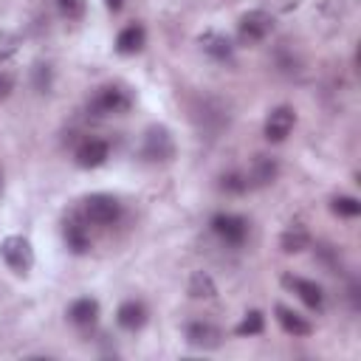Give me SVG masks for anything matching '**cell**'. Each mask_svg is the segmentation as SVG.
Returning a JSON list of instances; mask_svg holds the SVG:
<instances>
[{
    "label": "cell",
    "instance_id": "obj_7",
    "mask_svg": "<svg viewBox=\"0 0 361 361\" xmlns=\"http://www.w3.org/2000/svg\"><path fill=\"white\" fill-rule=\"evenodd\" d=\"M293 124H296L293 107L279 104V107H274V110L268 113V118H265V138L274 141V144H279V141H285V138L290 135Z\"/></svg>",
    "mask_w": 361,
    "mask_h": 361
},
{
    "label": "cell",
    "instance_id": "obj_2",
    "mask_svg": "<svg viewBox=\"0 0 361 361\" xmlns=\"http://www.w3.org/2000/svg\"><path fill=\"white\" fill-rule=\"evenodd\" d=\"M141 155L152 164H166L175 158V138L164 124H152L144 133V144H141Z\"/></svg>",
    "mask_w": 361,
    "mask_h": 361
},
{
    "label": "cell",
    "instance_id": "obj_25",
    "mask_svg": "<svg viewBox=\"0 0 361 361\" xmlns=\"http://www.w3.org/2000/svg\"><path fill=\"white\" fill-rule=\"evenodd\" d=\"M34 87L39 93H45L51 87V71H48V65H37L34 68Z\"/></svg>",
    "mask_w": 361,
    "mask_h": 361
},
{
    "label": "cell",
    "instance_id": "obj_8",
    "mask_svg": "<svg viewBox=\"0 0 361 361\" xmlns=\"http://www.w3.org/2000/svg\"><path fill=\"white\" fill-rule=\"evenodd\" d=\"M282 285L290 288V290H293L310 310H322V305H324V290H322L319 282H313V279H302V276H293V274H285V276H282Z\"/></svg>",
    "mask_w": 361,
    "mask_h": 361
},
{
    "label": "cell",
    "instance_id": "obj_3",
    "mask_svg": "<svg viewBox=\"0 0 361 361\" xmlns=\"http://www.w3.org/2000/svg\"><path fill=\"white\" fill-rule=\"evenodd\" d=\"M274 31V17L265 8H251L237 23V39L243 45H257Z\"/></svg>",
    "mask_w": 361,
    "mask_h": 361
},
{
    "label": "cell",
    "instance_id": "obj_18",
    "mask_svg": "<svg viewBox=\"0 0 361 361\" xmlns=\"http://www.w3.org/2000/svg\"><path fill=\"white\" fill-rule=\"evenodd\" d=\"M279 245H282L285 254H299V251H305V248L310 245V234H307L302 226H293V228H288V231L279 237Z\"/></svg>",
    "mask_w": 361,
    "mask_h": 361
},
{
    "label": "cell",
    "instance_id": "obj_19",
    "mask_svg": "<svg viewBox=\"0 0 361 361\" xmlns=\"http://www.w3.org/2000/svg\"><path fill=\"white\" fill-rule=\"evenodd\" d=\"M214 293H217L214 279H212L206 271H195L192 279H189V296H192V299H212Z\"/></svg>",
    "mask_w": 361,
    "mask_h": 361
},
{
    "label": "cell",
    "instance_id": "obj_12",
    "mask_svg": "<svg viewBox=\"0 0 361 361\" xmlns=\"http://www.w3.org/2000/svg\"><path fill=\"white\" fill-rule=\"evenodd\" d=\"M144 42H147L144 25H141V23H130V25H124V28L118 31V37H116V51L124 54V56H130V54H138V51L144 48Z\"/></svg>",
    "mask_w": 361,
    "mask_h": 361
},
{
    "label": "cell",
    "instance_id": "obj_1",
    "mask_svg": "<svg viewBox=\"0 0 361 361\" xmlns=\"http://www.w3.org/2000/svg\"><path fill=\"white\" fill-rule=\"evenodd\" d=\"M130 107H133V93L127 87H121V85H104V87H99L96 96L87 104V110L93 116H99V118H104V116H124Z\"/></svg>",
    "mask_w": 361,
    "mask_h": 361
},
{
    "label": "cell",
    "instance_id": "obj_20",
    "mask_svg": "<svg viewBox=\"0 0 361 361\" xmlns=\"http://www.w3.org/2000/svg\"><path fill=\"white\" fill-rule=\"evenodd\" d=\"M330 209H333V214H338V217H358V214H361L358 197H350V195H336V197L330 200Z\"/></svg>",
    "mask_w": 361,
    "mask_h": 361
},
{
    "label": "cell",
    "instance_id": "obj_10",
    "mask_svg": "<svg viewBox=\"0 0 361 361\" xmlns=\"http://www.w3.org/2000/svg\"><path fill=\"white\" fill-rule=\"evenodd\" d=\"M186 341L197 350H217L223 341V333L212 322H189L186 324Z\"/></svg>",
    "mask_w": 361,
    "mask_h": 361
},
{
    "label": "cell",
    "instance_id": "obj_13",
    "mask_svg": "<svg viewBox=\"0 0 361 361\" xmlns=\"http://www.w3.org/2000/svg\"><path fill=\"white\" fill-rule=\"evenodd\" d=\"M197 42H200L203 54H209V56L217 59V62H226V59H231V54H234L231 39H228L226 34H220V31H206V34H200Z\"/></svg>",
    "mask_w": 361,
    "mask_h": 361
},
{
    "label": "cell",
    "instance_id": "obj_14",
    "mask_svg": "<svg viewBox=\"0 0 361 361\" xmlns=\"http://www.w3.org/2000/svg\"><path fill=\"white\" fill-rule=\"evenodd\" d=\"M274 313H276V322H279V327H282L288 336H293V338H302V336H310V333H313V324H310L307 319H302L299 313H293L290 307H285V305H276V307H274Z\"/></svg>",
    "mask_w": 361,
    "mask_h": 361
},
{
    "label": "cell",
    "instance_id": "obj_27",
    "mask_svg": "<svg viewBox=\"0 0 361 361\" xmlns=\"http://www.w3.org/2000/svg\"><path fill=\"white\" fill-rule=\"evenodd\" d=\"M104 6H107L110 11H121V6H124V0H104Z\"/></svg>",
    "mask_w": 361,
    "mask_h": 361
},
{
    "label": "cell",
    "instance_id": "obj_4",
    "mask_svg": "<svg viewBox=\"0 0 361 361\" xmlns=\"http://www.w3.org/2000/svg\"><path fill=\"white\" fill-rule=\"evenodd\" d=\"M0 257L6 259V265L14 271V274H28L31 265H34V248L31 243L23 237V234H11L0 243Z\"/></svg>",
    "mask_w": 361,
    "mask_h": 361
},
{
    "label": "cell",
    "instance_id": "obj_23",
    "mask_svg": "<svg viewBox=\"0 0 361 361\" xmlns=\"http://www.w3.org/2000/svg\"><path fill=\"white\" fill-rule=\"evenodd\" d=\"M56 8L65 20H82L87 11V0H56Z\"/></svg>",
    "mask_w": 361,
    "mask_h": 361
},
{
    "label": "cell",
    "instance_id": "obj_6",
    "mask_svg": "<svg viewBox=\"0 0 361 361\" xmlns=\"http://www.w3.org/2000/svg\"><path fill=\"white\" fill-rule=\"evenodd\" d=\"M212 231H214L223 243H228V245H243L245 237H248V220L240 217V214L223 212V214H214V217H212Z\"/></svg>",
    "mask_w": 361,
    "mask_h": 361
},
{
    "label": "cell",
    "instance_id": "obj_11",
    "mask_svg": "<svg viewBox=\"0 0 361 361\" xmlns=\"http://www.w3.org/2000/svg\"><path fill=\"white\" fill-rule=\"evenodd\" d=\"M116 322H118V327L135 333V330H141V327L147 324V307H144L141 302H135V299H127V302L118 305Z\"/></svg>",
    "mask_w": 361,
    "mask_h": 361
},
{
    "label": "cell",
    "instance_id": "obj_17",
    "mask_svg": "<svg viewBox=\"0 0 361 361\" xmlns=\"http://www.w3.org/2000/svg\"><path fill=\"white\" fill-rule=\"evenodd\" d=\"M65 243L73 254H85L90 248V234L79 220H68L65 223Z\"/></svg>",
    "mask_w": 361,
    "mask_h": 361
},
{
    "label": "cell",
    "instance_id": "obj_26",
    "mask_svg": "<svg viewBox=\"0 0 361 361\" xmlns=\"http://www.w3.org/2000/svg\"><path fill=\"white\" fill-rule=\"evenodd\" d=\"M14 90V79L8 73H0V99H8Z\"/></svg>",
    "mask_w": 361,
    "mask_h": 361
},
{
    "label": "cell",
    "instance_id": "obj_16",
    "mask_svg": "<svg viewBox=\"0 0 361 361\" xmlns=\"http://www.w3.org/2000/svg\"><path fill=\"white\" fill-rule=\"evenodd\" d=\"M276 175H279V164L268 155H257L251 164V172H248V183L251 186H268L276 180Z\"/></svg>",
    "mask_w": 361,
    "mask_h": 361
},
{
    "label": "cell",
    "instance_id": "obj_15",
    "mask_svg": "<svg viewBox=\"0 0 361 361\" xmlns=\"http://www.w3.org/2000/svg\"><path fill=\"white\" fill-rule=\"evenodd\" d=\"M68 319H71V324H76V327H90V324H96V319H99V302L90 299V296L73 299L71 307H68Z\"/></svg>",
    "mask_w": 361,
    "mask_h": 361
},
{
    "label": "cell",
    "instance_id": "obj_9",
    "mask_svg": "<svg viewBox=\"0 0 361 361\" xmlns=\"http://www.w3.org/2000/svg\"><path fill=\"white\" fill-rule=\"evenodd\" d=\"M73 158H76V164H79L82 169H96V166H102V164L110 158V144L102 141V138H85V141L76 147Z\"/></svg>",
    "mask_w": 361,
    "mask_h": 361
},
{
    "label": "cell",
    "instance_id": "obj_5",
    "mask_svg": "<svg viewBox=\"0 0 361 361\" xmlns=\"http://www.w3.org/2000/svg\"><path fill=\"white\" fill-rule=\"evenodd\" d=\"M85 212V220L87 223H96V226H113L118 217H121V203L113 197V195H104V192H96L85 200L82 206Z\"/></svg>",
    "mask_w": 361,
    "mask_h": 361
},
{
    "label": "cell",
    "instance_id": "obj_22",
    "mask_svg": "<svg viewBox=\"0 0 361 361\" xmlns=\"http://www.w3.org/2000/svg\"><path fill=\"white\" fill-rule=\"evenodd\" d=\"M220 186H223L226 192H231V195H243L251 183H248V175H243V172H226V175L220 178Z\"/></svg>",
    "mask_w": 361,
    "mask_h": 361
},
{
    "label": "cell",
    "instance_id": "obj_21",
    "mask_svg": "<svg viewBox=\"0 0 361 361\" xmlns=\"http://www.w3.org/2000/svg\"><path fill=\"white\" fill-rule=\"evenodd\" d=\"M262 327H265L262 313H259V310H251V313H245V319L234 327V333H237V336H257V333H262Z\"/></svg>",
    "mask_w": 361,
    "mask_h": 361
},
{
    "label": "cell",
    "instance_id": "obj_24",
    "mask_svg": "<svg viewBox=\"0 0 361 361\" xmlns=\"http://www.w3.org/2000/svg\"><path fill=\"white\" fill-rule=\"evenodd\" d=\"M17 48H20V37L14 31H0V62L11 59L17 54Z\"/></svg>",
    "mask_w": 361,
    "mask_h": 361
}]
</instances>
